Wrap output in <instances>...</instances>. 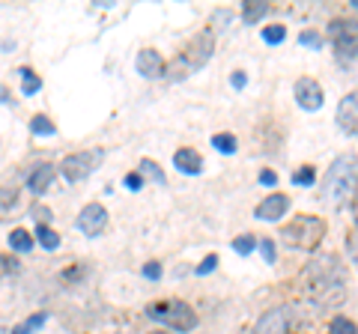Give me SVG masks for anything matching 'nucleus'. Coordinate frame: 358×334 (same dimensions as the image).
<instances>
[{"mask_svg": "<svg viewBox=\"0 0 358 334\" xmlns=\"http://www.w3.org/2000/svg\"><path fill=\"white\" fill-rule=\"evenodd\" d=\"M301 281H305V293L313 298V305H320V307L341 305L346 296V275L334 254L310 260L305 275H301Z\"/></svg>", "mask_w": 358, "mask_h": 334, "instance_id": "1", "label": "nucleus"}, {"mask_svg": "<svg viewBox=\"0 0 358 334\" xmlns=\"http://www.w3.org/2000/svg\"><path fill=\"white\" fill-rule=\"evenodd\" d=\"M355 188H358V159L355 152H341L329 164L326 176H322V200L329 206L341 209L355 197Z\"/></svg>", "mask_w": 358, "mask_h": 334, "instance_id": "2", "label": "nucleus"}, {"mask_svg": "<svg viewBox=\"0 0 358 334\" xmlns=\"http://www.w3.org/2000/svg\"><path fill=\"white\" fill-rule=\"evenodd\" d=\"M212 51H215V36H212V30L194 33V36L185 42V48L179 51L171 63H167L164 78L167 81H173V84L192 78L197 69H203V66L212 60Z\"/></svg>", "mask_w": 358, "mask_h": 334, "instance_id": "3", "label": "nucleus"}, {"mask_svg": "<svg viewBox=\"0 0 358 334\" xmlns=\"http://www.w3.org/2000/svg\"><path fill=\"white\" fill-rule=\"evenodd\" d=\"M326 221L317 215H299L293 224L281 227V239L289 245V248H301V251H313L317 245L326 239Z\"/></svg>", "mask_w": 358, "mask_h": 334, "instance_id": "4", "label": "nucleus"}, {"mask_svg": "<svg viewBox=\"0 0 358 334\" xmlns=\"http://www.w3.org/2000/svg\"><path fill=\"white\" fill-rule=\"evenodd\" d=\"M147 317L162 322V326L173 328V331H192L197 326V314L192 305L176 302V298H167V302H155L147 307Z\"/></svg>", "mask_w": 358, "mask_h": 334, "instance_id": "5", "label": "nucleus"}, {"mask_svg": "<svg viewBox=\"0 0 358 334\" xmlns=\"http://www.w3.org/2000/svg\"><path fill=\"white\" fill-rule=\"evenodd\" d=\"M299 326V305H278L257 319L254 334H293Z\"/></svg>", "mask_w": 358, "mask_h": 334, "instance_id": "6", "label": "nucleus"}, {"mask_svg": "<svg viewBox=\"0 0 358 334\" xmlns=\"http://www.w3.org/2000/svg\"><path fill=\"white\" fill-rule=\"evenodd\" d=\"M102 159H105V150H81V152H72V155H66V159L60 161V173L69 182H81V180H87V176L96 170L99 164H102Z\"/></svg>", "mask_w": 358, "mask_h": 334, "instance_id": "7", "label": "nucleus"}, {"mask_svg": "<svg viewBox=\"0 0 358 334\" xmlns=\"http://www.w3.org/2000/svg\"><path fill=\"white\" fill-rule=\"evenodd\" d=\"M331 45L338 51L341 60H355L358 57V21L350 18H334L329 27Z\"/></svg>", "mask_w": 358, "mask_h": 334, "instance_id": "8", "label": "nucleus"}, {"mask_svg": "<svg viewBox=\"0 0 358 334\" xmlns=\"http://www.w3.org/2000/svg\"><path fill=\"white\" fill-rule=\"evenodd\" d=\"M105 227H108V209L102 203H87L81 209V215H78V230L90 239H96L105 233Z\"/></svg>", "mask_w": 358, "mask_h": 334, "instance_id": "9", "label": "nucleus"}, {"mask_svg": "<svg viewBox=\"0 0 358 334\" xmlns=\"http://www.w3.org/2000/svg\"><path fill=\"white\" fill-rule=\"evenodd\" d=\"M293 93H296L299 108H305V110H320L322 102H326V93H322L320 81H313V78H299Z\"/></svg>", "mask_w": 358, "mask_h": 334, "instance_id": "10", "label": "nucleus"}, {"mask_svg": "<svg viewBox=\"0 0 358 334\" xmlns=\"http://www.w3.org/2000/svg\"><path fill=\"white\" fill-rule=\"evenodd\" d=\"M334 119H338V129L343 131V135H358V90L346 93L341 99Z\"/></svg>", "mask_w": 358, "mask_h": 334, "instance_id": "11", "label": "nucleus"}, {"mask_svg": "<svg viewBox=\"0 0 358 334\" xmlns=\"http://www.w3.org/2000/svg\"><path fill=\"white\" fill-rule=\"evenodd\" d=\"M134 69H138V75L152 81V78H162L167 72V63L162 60V54L155 48H141L138 57H134Z\"/></svg>", "mask_w": 358, "mask_h": 334, "instance_id": "12", "label": "nucleus"}, {"mask_svg": "<svg viewBox=\"0 0 358 334\" xmlns=\"http://www.w3.org/2000/svg\"><path fill=\"white\" fill-rule=\"evenodd\" d=\"M287 209H289V197L287 194H268L263 203L254 209V215L260 221H278V218L287 215Z\"/></svg>", "mask_w": 358, "mask_h": 334, "instance_id": "13", "label": "nucleus"}, {"mask_svg": "<svg viewBox=\"0 0 358 334\" xmlns=\"http://www.w3.org/2000/svg\"><path fill=\"white\" fill-rule=\"evenodd\" d=\"M54 176H57V167H54V164H48V161L36 164L30 170V176H27V188L33 194H45V191H48V185L54 182Z\"/></svg>", "mask_w": 358, "mask_h": 334, "instance_id": "14", "label": "nucleus"}, {"mask_svg": "<svg viewBox=\"0 0 358 334\" xmlns=\"http://www.w3.org/2000/svg\"><path fill=\"white\" fill-rule=\"evenodd\" d=\"M173 164H176L182 173L194 176V173H200V167H203V159H200V152L192 150V147H179V150L173 152Z\"/></svg>", "mask_w": 358, "mask_h": 334, "instance_id": "15", "label": "nucleus"}, {"mask_svg": "<svg viewBox=\"0 0 358 334\" xmlns=\"http://www.w3.org/2000/svg\"><path fill=\"white\" fill-rule=\"evenodd\" d=\"M266 13H268L266 0H248L245 9H242V21H245V24H257V21H260Z\"/></svg>", "mask_w": 358, "mask_h": 334, "instance_id": "16", "label": "nucleus"}, {"mask_svg": "<svg viewBox=\"0 0 358 334\" xmlns=\"http://www.w3.org/2000/svg\"><path fill=\"white\" fill-rule=\"evenodd\" d=\"M36 242L42 245L45 251H54V248L60 245V236H57V233H54L48 224H36Z\"/></svg>", "mask_w": 358, "mask_h": 334, "instance_id": "17", "label": "nucleus"}, {"mask_svg": "<svg viewBox=\"0 0 358 334\" xmlns=\"http://www.w3.org/2000/svg\"><path fill=\"white\" fill-rule=\"evenodd\" d=\"M212 147H215L218 152H227L233 155L239 147H236V135H230V131H218V135H212Z\"/></svg>", "mask_w": 358, "mask_h": 334, "instance_id": "18", "label": "nucleus"}, {"mask_svg": "<svg viewBox=\"0 0 358 334\" xmlns=\"http://www.w3.org/2000/svg\"><path fill=\"white\" fill-rule=\"evenodd\" d=\"M141 176H147V180H152V182H159V185H164L167 182V176L162 173V167L155 164L152 159H141V170H138Z\"/></svg>", "mask_w": 358, "mask_h": 334, "instance_id": "19", "label": "nucleus"}, {"mask_svg": "<svg viewBox=\"0 0 358 334\" xmlns=\"http://www.w3.org/2000/svg\"><path fill=\"white\" fill-rule=\"evenodd\" d=\"M18 75H21V90H24V96H33V93L42 90V81L27 69V66H24V69H18Z\"/></svg>", "mask_w": 358, "mask_h": 334, "instance_id": "20", "label": "nucleus"}, {"mask_svg": "<svg viewBox=\"0 0 358 334\" xmlns=\"http://www.w3.org/2000/svg\"><path fill=\"white\" fill-rule=\"evenodd\" d=\"M30 131H33V135H39V138H51L54 135V131H57V129H54V122L48 119V117H33L30 119Z\"/></svg>", "mask_w": 358, "mask_h": 334, "instance_id": "21", "label": "nucleus"}, {"mask_svg": "<svg viewBox=\"0 0 358 334\" xmlns=\"http://www.w3.org/2000/svg\"><path fill=\"white\" fill-rule=\"evenodd\" d=\"M9 245H13L15 251L24 254V251H30V248H33V236H30L27 230H13V233H9Z\"/></svg>", "mask_w": 358, "mask_h": 334, "instance_id": "22", "label": "nucleus"}, {"mask_svg": "<svg viewBox=\"0 0 358 334\" xmlns=\"http://www.w3.org/2000/svg\"><path fill=\"white\" fill-rule=\"evenodd\" d=\"M329 334H358V326L352 319H346V317H334L329 322Z\"/></svg>", "mask_w": 358, "mask_h": 334, "instance_id": "23", "label": "nucleus"}, {"mask_svg": "<svg viewBox=\"0 0 358 334\" xmlns=\"http://www.w3.org/2000/svg\"><path fill=\"white\" fill-rule=\"evenodd\" d=\"M263 39L268 42V45H281V42L287 39V27H281V24L266 27V30H263Z\"/></svg>", "mask_w": 358, "mask_h": 334, "instance_id": "24", "label": "nucleus"}, {"mask_svg": "<svg viewBox=\"0 0 358 334\" xmlns=\"http://www.w3.org/2000/svg\"><path fill=\"white\" fill-rule=\"evenodd\" d=\"M42 322H45V314H36V317H30L27 322H21L18 328H13V334H30V331H36Z\"/></svg>", "mask_w": 358, "mask_h": 334, "instance_id": "25", "label": "nucleus"}, {"mask_svg": "<svg viewBox=\"0 0 358 334\" xmlns=\"http://www.w3.org/2000/svg\"><path fill=\"white\" fill-rule=\"evenodd\" d=\"M257 245H260V242H257L254 236H239L236 242H233V251H236V254H251Z\"/></svg>", "mask_w": 358, "mask_h": 334, "instance_id": "26", "label": "nucleus"}, {"mask_svg": "<svg viewBox=\"0 0 358 334\" xmlns=\"http://www.w3.org/2000/svg\"><path fill=\"white\" fill-rule=\"evenodd\" d=\"M313 180H317V176H313V167H299V170L293 173L296 185H313Z\"/></svg>", "mask_w": 358, "mask_h": 334, "instance_id": "27", "label": "nucleus"}, {"mask_svg": "<svg viewBox=\"0 0 358 334\" xmlns=\"http://www.w3.org/2000/svg\"><path fill=\"white\" fill-rule=\"evenodd\" d=\"M299 42H301V45H308V48H322V36H320V33H313V30L299 33Z\"/></svg>", "mask_w": 358, "mask_h": 334, "instance_id": "28", "label": "nucleus"}, {"mask_svg": "<svg viewBox=\"0 0 358 334\" xmlns=\"http://www.w3.org/2000/svg\"><path fill=\"white\" fill-rule=\"evenodd\" d=\"M260 251H263V260L272 266L275 263V257H278V251H275V242L272 239H260Z\"/></svg>", "mask_w": 358, "mask_h": 334, "instance_id": "29", "label": "nucleus"}, {"mask_svg": "<svg viewBox=\"0 0 358 334\" xmlns=\"http://www.w3.org/2000/svg\"><path fill=\"white\" fill-rule=\"evenodd\" d=\"M143 277H150V281H159V277H162V263H147V266H143Z\"/></svg>", "mask_w": 358, "mask_h": 334, "instance_id": "30", "label": "nucleus"}, {"mask_svg": "<svg viewBox=\"0 0 358 334\" xmlns=\"http://www.w3.org/2000/svg\"><path fill=\"white\" fill-rule=\"evenodd\" d=\"M215 266H218V257H215V254H209V257L197 266V275H209L212 269H215Z\"/></svg>", "mask_w": 358, "mask_h": 334, "instance_id": "31", "label": "nucleus"}, {"mask_svg": "<svg viewBox=\"0 0 358 334\" xmlns=\"http://www.w3.org/2000/svg\"><path fill=\"white\" fill-rule=\"evenodd\" d=\"M141 185H143V176L141 173H129L126 176V188H131V191H138Z\"/></svg>", "mask_w": 358, "mask_h": 334, "instance_id": "32", "label": "nucleus"}, {"mask_svg": "<svg viewBox=\"0 0 358 334\" xmlns=\"http://www.w3.org/2000/svg\"><path fill=\"white\" fill-rule=\"evenodd\" d=\"M33 218H39V224H48V218H51V212L45 206H33Z\"/></svg>", "mask_w": 358, "mask_h": 334, "instance_id": "33", "label": "nucleus"}, {"mask_svg": "<svg viewBox=\"0 0 358 334\" xmlns=\"http://www.w3.org/2000/svg\"><path fill=\"white\" fill-rule=\"evenodd\" d=\"M260 185H278V173L263 170V173H260Z\"/></svg>", "mask_w": 358, "mask_h": 334, "instance_id": "34", "label": "nucleus"}, {"mask_svg": "<svg viewBox=\"0 0 358 334\" xmlns=\"http://www.w3.org/2000/svg\"><path fill=\"white\" fill-rule=\"evenodd\" d=\"M245 81H248V78H245V72H233V78H230V84L236 87V90H242Z\"/></svg>", "mask_w": 358, "mask_h": 334, "instance_id": "35", "label": "nucleus"}, {"mask_svg": "<svg viewBox=\"0 0 358 334\" xmlns=\"http://www.w3.org/2000/svg\"><path fill=\"white\" fill-rule=\"evenodd\" d=\"M9 203H15V188H13V191L3 188V212H9Z\"/></svg>", "mask_w": 358, "mask_h": 334, "instance_id": "36", "label": "nucleus"}, {"mask_svg": "<svg viewBox=\"0 0 358 334\" xmlns=\"http://www.w3.org/2000/svg\"><path fill=\"white\" fill-rule=\"evenodd\" d=\"M355 221H358V218H355Z\"/></svg>", "mask_w": 358, "mask_h": 334, "instance_id": "37", "label": "nucleus"}]
</instances>
